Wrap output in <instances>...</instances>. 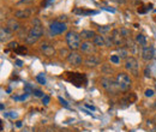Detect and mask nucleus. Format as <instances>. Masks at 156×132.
Returning a JSON list of instances; mask_svg holds the SVG:
<instances>
[{
  "label": "nucleus",
  "mask_w": 156,
  "mask_h": 132,
  "mask_svg": "<svg viewBox=\"0 0 156 132\" xmlns=\"http://www.w3.org/2000/svg\"><path fill=\"white\" fill-rule=\"evenodd\" d=\"M64 79L72 83L75 87L77 88H82V87H85L87 83H88V79H87V76L84 73H76V72H66L64 73Z\"/></svg>",
  "instance_id": "f257e3e1"
},
{
  "label": "nucleus",
  "mask_w": 156,
  "mask_h": 132,
  "mask_svg": "<svg viewBox=\"0 0 156 132\" xmlns=\"http://www.w3.org/2000/svg\"><path fill=\"white\" fill-rule=\"evenodd\" d=\"M100 85L108 93V94L115 95L120 90L117 83V79H113L112 77H102L100 79Z\"/></svg>",
  "instance_id": "f03ea898"
},
{
  "label": "nucleus",
  "mask_w": 156,
  "mask_h": 132,
  "mask_svg": "<svg viewBox=\"0 0 156 132\" xmlns=\"http://www.w3.org/2000/svg\"><path fill=\"white\" fill-rule=\"evenodd\" d=\"M43 35V28L42 25H34L27 34L25 36V43L28 45H34L35 42H37L40 38L42 37Z\"/></svg>",
  "instance_id": "7ed1b4c3"
},
{
  "label": "nucleus",
  "mask_w": 156,
  "mask_h": 132,
  "mask_svg": "<svg viewBox=\"0 0 156 132\" xmlns=\"http://www.w3.org/2000/svg\"><path fill=\"white\" fill-rule=\"evenodd\" d=\"M66 43L69 46V48L73 52L77 51L78 48H80V35L76 31H67L66 34Z\"/></svg>",
  "instance_id": "20e7f679"
},
{
  "label": "nucleus",
  "mask_w": 156,
  "mask_h": 132,
  "mask_svg": "<svg viewBox=\"0 0 156 132\" xmlns=\"http://www.w3.org/2000/svg\"><path fill=\"white\" fill-rule=\"evenodd\" d=\"M115 79H117V83L118 85H119V89L121 91H127L131 88V85H132V82H131L130 76L127 75V73H125V72L118 73Z\"/></svg>",
  "instance_id": "39448f33"
},
{
  "label": "nucleus",
  "mask_w": 156,
  "mask_h": 132,
  "mask_svg": "<svg viewBox=\"0 0 156 132\" xmlns=\"http://www.w3.org/2000/svg\"><path fill=\"white\" fill-rule=\"evenodd\" d=\"M138 67H139V65H138V61H137L136 58L130 57L126 59V61H125V69L130 73H132L133 76L138 77Z\"/></svg>",
  "instance_id": "423d86ee"
},
{
  "label": "nucleus",
  "mask_w": 156,
  "mask_h": 132,
  "mask_svg": "<svg viewBox=\"0 0 156 132\" xmlns=\"http://www.w3.org/2000/svg\"><path fill=\"white\" fill-rule=\"evenodd\" d=\"M111 37L113 40L114 46H120V47H122V46L125 45V42H126V40L122 37V35H121V33H120V29H113Z\"/></svg>",
  "instance_id": "0eeeda50"
},
{
  "label": "nucleus",
  "mask_w": 156,
  "mask_h": 132,
  "mask_svg": "<svg viewBox=\"0 0 156 132\" xmlns=\"http://www.w3.org/2000/svg\"><path fill=\"white\" fill-rule=\"evenodd\" d=\"M155 57V48L153 46H144L142 49V58L145 61H150Z\"/></svg>",
  "instance_id": "6e6552de"
},
{
  "label": "nucleus",
  "mask_w": 156,
  "mask_h": 132,
  "mask_svg": "<svg viewBox=\"0 0 156 132\" xmlns=\"http://www.w3.org/2000/svg\"><path fill=\"white\" fill-rule=\"evenodd\" d=\"M67 61H69V64L72 65V66H79V65L83 62V58H82V55H80L78 52L73 51V52H71V53L69 54Z\"/></svg>",
  "instance_id": "1a4fd4ad"
},
{
  "label": "nucleus",
  "mask_w": 156,
  "mask_h": 132,
  "mask_svg": "<svg viewBox=\"0 0 156 132\" xmlns=\"http://www.w3.org/2000/svg\"><path fill=\"white\" fill-rule=\"evenodd\" d=\"M49 29H51V33L53 35H58V34H61V33H64L66 30V25L64 23H61V22H53L51 24Z\"/></svg>",
  "instance_id": "9d476101"
},
{
  "label": "nucleus",
  "mask_w": 156,
  "mask_h": 132,
  "mask_svg": "<svg viewBox=\"0 0 156 132\" xmlns=\"http://www.w3.org/2000/svg\"><path fill=\"white\" fill-rule=\"evenodd\" d=\"M136 101V95L133 93H130V94H126L121 100H120V107L121 108H126L129 107L131 103H133Z\"/></svg>",
  "instance_id": "9b49d317"
},
{
  "label": "nucleus",
  "mask_w": 156,
  "mask_h": 132,
  "mask_svg": "<svg viewBox=\"0 0 156 132\" xmlns=\"http://www.w3.org/2000/svg\"><path fill=\"white\" fill-rule=\"evenodd\" d=\"M100 62H101V59L96 54H90V55H88L87 59L84 60V64L88 67H96V66L100 65Z\"/></svg>",
  "instance_id": "f8f14e48"
},
{
  "label": "nucleus",
  "mask_w": 156,
  "mask_h": 132,
  "mask_svg": "<svg viewBox=\"0 0 156 132\" xmlns=\"http://www.w3.org/2000/svg\"><path fill=\"white\" fill-rule=\"evenodd\" d=\"M80 49H82V52H84V53H87V54L90 55V54H95V52H96V46H95L94 43L89 42V41H85V42H82Z\"/></svg>",
  "instance_id": "ddd939ff"
},
{
  "label": "nucleus",
  "mask_w": 156,
  "mask_h": 132,
  "mask_svg": "<svg viewBox=\"0 0 156 132\" xmlns=\"http://www.w3.org/2000/svg\"><path fill=\"white\" fill-rule=\"evenodd\" d=\"M12 37V30L6 25V27H1L0 28V41L4 43L7 40Z\"/></svg>",
  "instance_id": "4468645a"
},
{
  "label": "nucleus",
  "mask_w": 156,
  "mask_h": 132,
  "mask_svg": "<svg viewBox=\"0 0 156 132\" xmlns=\"http://www.w3.org/2000/svg\"><path fill=\"white\" fill-rule=\"evenodd\" d=\"M41 52H42L43 55H46V57H53V55L55 54V48H54L53 46H51V45L44 43V45L41 46Z\"/></svg>",
  "instance_id": "2eb2a0df"
},
{
  "label": "nucleus",
  "mask_w": 156,
  "mask_h": 132,
  "mask_svg": "<svg viewBox=\"0 0 156 132\" xmlns=\"http://www.w3.org/2000/svg\"><path fill=\"white\" fill-rule=\"evenodd\" d=\"M80 38L85 40V41H89V40H93V38L96 36V33L94 30H82L79 33Z\"/></svg>",
  "instance_id": "dca6fc26"
},
{
  "label": "nucleus",
  "mask_w": 156,
  "mask_h": 132,
  "mask_svg": "<svg viewBox=\"0 0 156 132\" xmlns=\"http://www.w3.org/2000/svg\"><path fill=\"white\" fill-rule=\"evenodd\" d=\"M30 15H31V10H29V9H27V10H18V11L15 12V17L20 19L28 18V17H30Z\"/></svg>",
  "instance_id": "f3484780"
},
{
  "label": "nucleus",
  "mask_w": 156,
  "mask_h": 132,
  "mask_svg": "<svg viewBox=\"0 0 156 132\" xmlns=\"http://www.w3.org/2000/svg\"><path fill=\"white\" fill-rule=\"evenodd\" d=\"M7 27H9L12 31H18L20 29V24L18 23V20H16L15 18H11L7 20Z\"/></svg>",
  "instance_id": "a211bd4d"
},
{
  "label": "nucleus",
  "mask_w": 156,
  "mask_h": 132,
  "mask_svg": "<svg viewBox=\"0 0 156 132\" xmlns=\"http://www.w3.org/2000/svg\"><path fill=\"white\" fill-rule=\"evenodd\" d=\"M93 43L96 46V47H102V46H106V41H105V36L96 34V36L93 38Z\"/></svg>",
  "instance_id": "6ab92c4d"
},
{
  "label": "nucleus",
  "mask_w": 156,
  "mask_h": 132,
  "mask_svg": "<svg viewBox=\"0 0 156 132\" xmlns=\"http://www.w3.org/2000/svg\"><path fill=\"white\" fill-rule=\"evenodd\" d=\"M129 55V49L126 47H118V57L120 59H127Z\"/></svg>",
  "instance_id": "aec40b11"
},
{
  "label": "nucleus",
  "mask_w": 156,
  "mask_h": 132,
  "mask_svg": "<svg viewBox=\"0 0 156 132\" xmlns=\"http://www.w3.org/2000/svg\"><path fill=\"white\" fill-rule=\"evenodd\" d=\"M136 42L140 46H147V40H145V36L142 35V34H138L136 36Z\"/></svg>",
  "instance_id": "412c9836"
},
{
  "label": "nucleus",
  "mask_w": 156,
  "mask_h": 132,
  "mask_svg": "<svg viewBox=\"0 0 156 132\" xmlns=\"http://www.w3.org/2000/svg\"><path fill=\"white\" fill-rule=\"evenodd\" d=\"M111 31V27L108 25H102V27H98V33L100 34H107Z\"/></svg>",
  "instance_id": "4be33fe9"
},
{
  "label": "nucleus",
  "mask_w": 156,
  "mask_h": 132,
  "mask_svg": "<svg viewBox=\"0 0 156 132\" xmlns=\"http://www.w3.org/2000/svg\"><path fill=\"white\" fill-rule=\"evenodd\" d=\"M120 33H121V35H122V37L124 38H129L130 37V35H131L130 30H127L126 28H120Z\"/></svg>",
  "instance_id": "5701e85b"
},
{
  "label": "nucleus",
  "mask_w": 156,
  "mask_h": 132,
  "mask_svg": "<svg viewBox=\"0 0 156 132\" xmlns=\"http://www.w3.org/2000/svg\"><path fill=\"white\" fill-rule=\"evenodd\" d=\"M15 52H16L17 54H25V53H27V47H25V46H18V47L15 49Z\"/></svg>",
  "instance_id": "b1692460"
},
{
  "label": "nucleus",
  "mask_w": 156,
  "mask_h": 132,
  "mask_svg": "<svg viewBox=\"0 0 156 132\" xmlns=\"http://www.w3.org/2000/svg\"><path fill=\"white\" fill-rule=\"evenodd\" d=\"M112 71H113V70H112L108 65H103V66H102V72H103V73H106V75H111Z\"/></svg>",
  "instance_id": "393cba45"
},
{
  "label": "nucleus",
  "mask_w": 156,
  "mask_h": 132,
  "mask_svg": "<svg viewBox=\"0 0 156 132\" xmlns=\"http://www.w3.org/2000/svg\"><path fill=\"white\" fill-rule=\"evenodd\" d=\"M75 13H80V15H90V13H95L94 11H83V10H79V9H76L73 10Z\"/></svg>",
  "instance_id": "a878e982"
},
{
  "label": "nucleus",
  "mask_w": 156,
  "mask_h": 132,
  "mask_svg": "<svg viewBox=\"0 0 156 132\" xmlns=\"http://www.w3.org/2000/svg\"><path fill=\"white\" fill-rule=\"evenodd\" d=\"M105 41H106V46L107 47H111V46H114V43H113V40L111 36H105Z\"/></svg>",
  "instance_id": "bb28decb"
},
{
  "label": "nucleus",
  "mask_w": 156,
  "mask_h": 132,
  "mask_svg": "<svg viewBox=\"0 0 156 132\" xmlns=\"http://www.w3.org/2000/svg\"><path fill=\"white\" fill-rule=\"evenodd\" d=\"M59 54H60V57H69V52H67V49H65V48H61V49H59Z\"/></svg>",
  "instance_id": "cd10ccee"
},
{
  "label": "nucleus",
  "mask_w": 156,
  "mask_h": 132,
  "mask_svg": "<svg viewBox=\"0 0 156 132\" xmlns=\"http://www.w3.org/2000/svg\"><path fill=\"white\" fill-rule=\"evenodd\" d=\"M111 61H112L113 64H119V62H120V58L118 57V55H112V57H111Z\"/></svg>",
  "instance_id": "c85d7f7f"
},
{
  "label": "nucleus",
  "mask_w": 156,
  "mask_h": 132,
  "mask_svg": "<svg viewBox=\"0 0 156 132\" xmlns=\"http://www.w3.org/2000/svg\"><path fill=\"white\" fill-rule=\"evenodd\" d=\"M36 79L39 80L41 84H44V83H46V79H44V77H43V75H42V73L37 76V77H36Z\"/></svg>",
  "instance_id": "c756f323"
},
{
  "label": "nucleus",
  "mask_w": 156,
  "mask_h": 132,
  "mask_svg": "<svg viewBox=\"0 0 156 132\" xmlns=\"http://www.w3.org/2000/svg\"><path fill=\"white\" fill-rule=\"evenodd\" d=\"M17 47H18V45H17V42H16V41H15V42H10V43H9V48H10V49H16Z\"/></svg>",
  "instance_id": "7c9ffc66"
},
{
  "label": "nucleus",
  "mask_w": 156,
  "mask_h": 132,
  "mask_svg": "<svg viewBox=\"0 0 156 132\" xmlns=\"http://www.w3.org/2000/svg\"><path fill=\"white\" fill-rule=\"evenodd\" d=\"M145 96H147V97H151V96H154V90H151V89H147V90H145Z\"/></svg>",
  "instance_id": "2f4dec72"
},
{
  "label": "nucleus",
  "mask_w": 156,
  "mask_h": 132,
  "mask_svg": "<svg viewBox=\"0 0 156 132\" xmlns=\"http://www.w3.org/2000/svg\"><path fill=\"white\" fill-rule=\"evenodd\" d=\"M148 11V9H147V6L144 7V6H140V7H138V13H145Z\"/></svg>",
  "instance_id": "473e14b6"
},
{
  "label": "nucleus",
  "mask_w": 156,
  "mask_h": 132,
  "mask_svg": "<svg viewBox=\"0 0 156 132\" xmlns=\"http://www.w3.org/2000/svg\"><path fill=\"white\" fill-rule=\"evenodd\" d=\"M42 101H43V105H48L49 103V96H43Z\"/></svg>",
  "instance_id": "72a5a7b5"
},
{
  "label": "nucleus",
  "mask_w": 156,
  "mask_h": 132,
  "mask_svg": "<svg viewBox=\"0 0 156 132\" xmlns=\"http://www.w3.org/2000/svg\"><path fill=\"white\" fill-rule=\"evenodd\" d=\"M59 101L61 102V105H62L64 107H69V103H67V102H66V101H65L62 97H59Z\"/></svg>",
  "instance_id": "f704fd0d"
},
{
  "label": "nucleus",
  "mask_w": 156,
  "mask_h": 132,
  "mask_svg": "<svg viewBox=\"0 0 156 132\" xmlns=\"http://www.w3.org/2000/svg\"><path fill=\"white\" fill-rule=\"evenodd\" d=\"M34 0H20L18 1V5H22V4H29V2H33Z\"/></svg>",
  "instance_id": "c9c22d12"
},
{
  "label": "nucleus",
  "mask_w": 156,
  "mask_h": 132,
  "mask_svg": "<svg viewBox=\"0 0 156 132\" xmlns=\"http://www.w3.org/2000/svg\"><path fill=\"white\" fill-rule=\"evenodd\" d=\"M34 94H35V96H42V97L44 96L43 93H42V91H40V90H34Z\"/></svg>",
  "instance_id": "e433bc0d"
},
{
  "label": "nucleus",
  "mask_w": 156,
  "mask_h": 132,
  "mask_svg": "<svg viewBox=\"0 0 156 132\" xmlns=\"http://www.w3.org/2000/svg\"><path fill=\"white\" fill-rule=\"evenodd\" d=\"M111 1H113L115 4H125L126 2V0H111Z\"/></svg>",
  "instance_id": "4c0bfd02"
},
{
  "label": "nucleus",
  "mask_w": 156,
  "mask_h": 132,
  "mask_svg": "<svg viewBox=\"0 0 156 132\" xmlns=\"http://www.w3.org/2000/svg\"><path fill=\"white\" fill-rule=\"evenodd\" d=\"M144 75H145V77H150V70H149V67H147V69H145Z\"/></svg>",
  "instance_id": "58836bf2"
},
{
  "label": "nucleus",
  "mask_w": 156,
  "mask_h": 132,
  "mask_svg": "<svg viewBox=\"0 0 156 132\" xmlns=\"http://www.w3.org/2000/svg\"><path fill=\"white\" fill-rule=\"evenodd\" d=\"M85 107L89 108V109H91V111H95V107H93V106H90V105H85Z\"/></svg>",
  "instance_id": "ea45409f"
},
{
  "label": "nucleus",
  "mask_w": 156,
  "mask_h": 132,
  "mask_svg": "<svg viewBox=\"0 0 156 132\" xmlns=\"http://www.w3.org/2000/svg\"><path fill=\"white\" fill-rule=\"evenodd\" d=\"M16 62H17V65H18V66H22V64H23V62H22V60H17Z\"/></svg>",
  "instance_id": "a19ab883"
},
{
  "label": "nucleus",
  "mask_w": 156,
  "mask_h": 132,
  "mask_svg": "<svg viewBox=\"0 0 156 132\" xmlns=\"http://www.w3.org/2000/svg\"><path fill=\"white\" fill-rule=\"evenodd\" d=\"M60 20H62V19H64V20H66V16H60Z\"/></svg>",
  "instance_id": "79ce46f5"
},
{
  "label": "nucleus",
  "mask_w": 156,
  "mask_h": 132,
  "mask_svg": "<svg viewBox=\"0 0 156 132\" xmlns=\"http://www.w3.org/2000/svg\"><path fill=\"white\" fill-rule=\"evenodd\" d=\"M153 123H154V124L156 125V114L154 115V118H153Z\"/></svg>",
  "instance_id": "37998d69"
},
{
  "label": "nucleus",
  "mask_w": 156,
  "mask_h": 132,
  "mask_svg": "<svg viewBox=\"0 0 156 132\" xmlns=\"http://www.w3.org/2000/svg\"><path fill=\"white\" fill-rule=\"evenodd\" d=\"M17 126H18V127H20V126H22V124H20V121H17Z\"/></svg>",
  "instance_id": "c03bdc74"
},
{
  "label": "nucleus",
  "mask_w": 156,
  "mask_h": 132,
  "mask_svg": "<svg viewBox=\"0 0 156 132\" xmlns=\"http://www.w3.org/2000/svg\"><path fill=\"white\" fill-rule=\"evenodd\" d=\"M155 103H156V102H155ZM155 106H156V105H155Z\"/></svg>",
  "instance_id": "a18cd8bd"
}]
</instances>
